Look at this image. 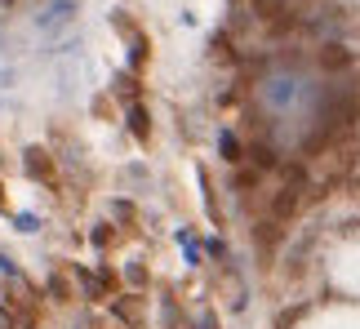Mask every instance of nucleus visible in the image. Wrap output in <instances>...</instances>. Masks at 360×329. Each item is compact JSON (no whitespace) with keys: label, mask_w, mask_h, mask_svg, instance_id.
Wrapping results in <instances>:
<instances>
[{"label":"nucleus","mask_w":360,"mask_h":329,"mask_svg":"<svg viewBox=\"0 0 360 329\" xmlns=\"http://www.w3.org/2000/svg\"><path fill=\"white\" fill-rule=\"evenodd\" d=\"M298 205H302V187H298V183H285V187L276 192V201H271V218H280V223L293 218V214H298Z\"/></svg>","instance_id":"f257e3e1"},{"label":"nucleus","mask_w":360,"mask_h":329,"mask_svg":"<svg viewBox=\"0 0 360 329\" xmlns=\"http://www.w3.org/2000/svg\"><path fill=\"white\" fill-rule=\"evenodd\" d=\"M316 63H320L325 71H347V67H352V49H347V45H338V41H329V45H320Z\"/></svg>","instance_id":"f03ea898"},{"label":"nucleus","mask_w":360,"mask_h":329,"mask_svg":"<svg viewBox=\"0 0 360 329\" xmlns=\"http://www.w3.org/2000/svg\"><path fill=\"white\" fill-rule=\"evenodd\" d=\"M23 165H27V174H32L36 183H54V161H49V152H41V147H32Z\"/></svg>","instance_id":"7ed1b4c3"},{"label":"nucleus","mask_w":360,"mask_h":329,"mask_svg":"<svg viewBox=\"0 0 360 329\" xmlns=\"http://www.w3.org/2000/svg\"><path fill=\"white\" fill-rule=\"evenodd\" d=\"M280 236H285V227H280V218H267V223H258V231H254V240H258V249H267L271 245H280Z\"/></svg>","instance_id":"20e7f679"},{"label":"nucleus","mask_w":360,"mask_h":329,"mask_svg":"<svg viewBox=\"0 0 360 329\" xmlns=\"http://www.w3.org/2000/svg\"><path fill=\"white\" fill-rule=\"evenodd\" d=\"M116 316H120V321H125V325H143V307H138V298H116Z\"/></svg>","instance_id":"39448f33"},{"label":"nucleus","mask_w":360,"mask_h":329,"mask_svg":"<svg viewBox=\"0 0 360 329\" xmlns=\"http://www.w3.org/2000/svg\"><path fill=\"white\" fill-rule=\"evenodd\" d=\"M129 129H134V138H138V143H147V138H151V125H147V111L138 107V102H134V107H129Z\"/></svg>","instance_id":"423d86ee"},{"label":"nucleus","mask_w":360,"mask_h":329,"mask_svg":"<svg viewBox=\"0 0 360 329\" xmlns=\"http://www.w3.org/2000/svg\"><path fill=\"white\" fill-rule=\"evenodd\" d=\"M254 14H258L262 23H276V18L285 14V0H254Z\"/></svg>","instance_id":"0eeeda50"},{"label":"nucleus","mask_w":360,"mask_h":329,"mask_svg":"<svg viewBox=\"0 0 360 329\" xmlns=\"http://www.w3.org/2000/svg\"><path fill=\"white\" fill-rule=\"evenodd\" d=\"M49 294H54V303H67V280H63V276H49Z\"/></svg>","instance_id":"6e6552de"},{"label":"nucleus","mask_w":360,"mask_h":329,"mask_svg":"<svg viewBox=\"0 0 360 329\" xmlns=\"http://www.w3.org/2000/svg\"><path fill=\"white\" fill-rule=\"evenodd\" d=\"M254 161H258L262 169H276L280 161H276V152H271V147H254Z\"/></svg>","instance_id":"1a4fd4ad"},{"label":"nucleus","mask_w":360,"mask_h":329,"mask_svg":"<svg viewBox=\"0 0 360 329\" xmlns=\"http://www.w3.org/2000/svg\"><path fill=\"white\" fill-rule=\"evenodd\" d=\"M116 93H125V98H138V84L129 80V76H120V80H116Z\"/></svg>","instance_id":"9d476101"},{"label":"nucleus","mask_w":360,"mask_h":329,"mask_svg":"<svg viewBox=\"0 0 360 329\" xmlns=\"http://www.w3.org/2000/svg\"><path fill=\"white\" fill-rule=\"evenodd\" d=\"M223 156L227 161H240V143H236V138H223Z\"/></svg>","instance_id":"9b49d317"},{"label":"nucleus","mask_w":360,"mask_h":329,"mask_svg":"<svg viewBox=\"0 0 360 329\" xmlns=\"http://www.w3.org/2000/svg\"><path fill=\"white\" fill-rule=\"evenodd\" d=\"M0 329H14V312L9 307H0Z\"/></svg>","instance_id":"f8f14e48"}]
</instances>
